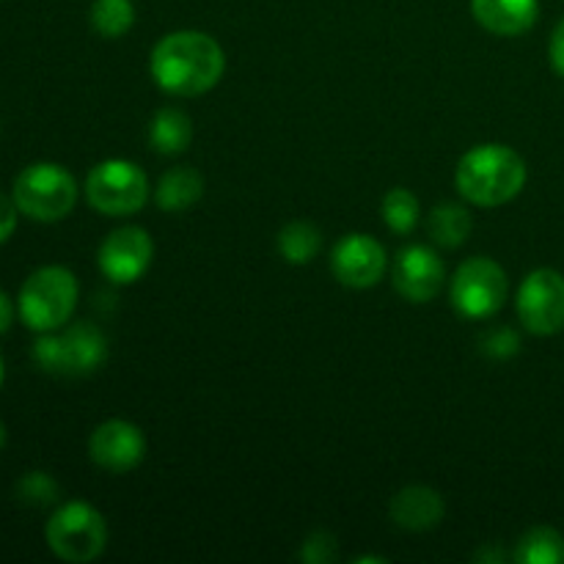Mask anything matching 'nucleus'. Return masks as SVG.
Masks as SVG:
<instances>
[{
	"mask_svg": "<svg viewBox=\"0 0 564 564\" xmlns=\"http://www.w3.org/2000/svg\"><path fill=\"white\" fill-rule=\"evenodd\" d=\"M474 229V218L466 207L460 204H438L433 207L427 218V235L435 246L441 248H457L471 237Z\"/></svg>",
	"mask_w": 564,
	"mask_h": 564,
	"instance_id": "a211bd4d",
	"label": "nucleus"
},
{
	"mask_svg": "<svg viewBox=\"0 0 564 564\" xmlns=\"http://www.w3.org/2000/svg\"><path fill=\"white\" fill-rule=\"evenodd\" d=\"M11 319H14V306H11L9 295L0 290V336L11 328Z\"/></svg>",
	"mask_w": 564,
	"mask_h": 564,
	"instance_id": "cd10ccee",
	"label": "nucleus"
},
{
	"mask_svg": "<svg viewBox=\"0 0 564 564\" xmlns=\"http://www.w3.org/2000/svg\"><path fill=\"white\" fill-rule=\"evenodd\" d=\"M386 268H389L386 248L375 237L361 235V231L341 237L330 253V270H334L336 281L350 290L375 286L386 275Z\"/></svg>",
	"mask_w": 564,
	"mask_h": 564,
	"instance_id": "9b49d317",
	"label": "nucleus"
},
{
	"mask_svg": "<svg viewBox=\"0 0 564 564\" xmlns=\"http://www.w3.org/2000/svg\"><path fill=\"white\" fill-rule=\"evenodd\" d=\"M88 455L102 471L127 474L147 457V435L127 419H108L88 438Z\"/></svg>",
	"mask_w": 564,
	"mask_h": 564,
	"instance_id": "f8f14e48",
	"label": "nucleus"
},
{
	"mask_svg": "<svg viewBox=\"0 0 564 564\" xmlns=\"http://www.w3.org/2000/svg\"><path fill=\"white\" fill-rule=\"evenodd\" d=\"M446 279L444 262L430 246H408L397 253L391 281L394 290L411 303H427L441 292Z\"/></svg>",
	"mask_w": 564,
	"mask_h": 564,
	"instance_id": "ddd939ff",
	"label": "nucleus"
},
{
	"mask_svg": "<svg viewBox=\"0 0 564 564\" xmlns=\"http://www.w3.org/2000/svg\"><path fill=\"white\" fill-rule=\"evenodd\" d=\"M202 196L204 180L191 165H176V169L165 171L163 180L158 182V191H154V202L165 213H185Z\"/></svg>",
	"mask_w": 564,
	"mask_h": 564,
	"instance_id": "dca6fc26",
	"label": "nucleus"
},
{
	"mask_svg": "<svg viewBox=\"0 0 564 564\" xmlns=\"http://www.w3.org/2000/svg\"><path fill=\"white\" fill-rule=\"evenodd\" d=\"M477 560H479V562H505V551H490V549H485V551H479Z\"/></svg>",
	"mask_w": 564,
	"mask_h": 564,
	"instance_id": "c85d7f7f",
	"label": "nucleus"
},
{
	"mask_svg": "<svg viewBox=\"0 0 564 564\" xmlns=\"http://www.w3.org/2000/svg\"><path fill=\"white\" fill-rule=\"evenodd\" d=\"M356 562H386L383 556H361V560H356Z\"/></svg>",
	"mask_w": 564,
	"mask_h": 564,
	"instance_id": "7c9ffc66",
	"label": "nucleus"
},
{
	"mask_svg": "<svg viewBox=\"0 0 564 564\" xmlns=\"http://www.w3.org/2000/svg\"><path fill=\"white\" fill-rule=\"evenodd\" d=\"M518 317L534 336H554L564 328V275L554 268H538L518 286Z\"/></svg>",
	"mask_w": 564,
	"mask_h": 564,
	"instance_id": "1a4fd4ad",
	"label": "nucleus"
},
{
	"mask_svg": "<svg viewBox=\"0 0 564 564\" xmlns=\"http://www.w3.org/2000/svg\"><path fill=\"white\" fill-rule=\"evenodd\" d=\"M17 218H20V207H17V202L6 196V193H0V246L14 235Z\"/></svg>",
	"mask_w": 564,
	"mask_h": 564,
	"instance_id": "a878e982",
	"label": "nucleus"
},
{
	"mask_svg": "<svg viewBox=\"0 0 564 564\" xmlns=\"http://www.w3.org/2000/svg\"><path fill=\"white\" fill-rule=\"evenodd\" d=\"M549 58H551V66L556 69V75L564 77V17L560 20V25L554 28V33H551Z\"/></svg>",
	"mask_w": 564,
	"mask_h": 564,
	"instance_id": "bb28decb",
	"label": "nucleus"
},
{
	"mask_svg": "<svg viewBox=\"0 0 564 564\" xmlns=\"http://www.w3.org/2000/svg\"><path fill=\"white\" fill-rule=\"evenodd\" d=\"M86 198L97 213L121 218L141 213L149 202V180L130 160H102L86 176Z\"/></svg>",
	"mask_w": 564,
	"mask_h": 564,
	"instance_id": "0eeeda50",
	"label": "nucleus"
},
{
	"mask_svg": "<svg viewBox=\"0 0 564 564\" xmlns=\"http://www.w3.org/2000/svg\"><path fill=\"white\" fill-rule=\"evenodd\" d=\"M512 560L518 564H564V534L551 527H534L518 540Z\"/></svg>",
	"mask_w": 564,
	"mask_h": 564,
	"instance_id": "aec40b11",
	"label": "nucleus"
},
{
	"mask_svg": "<svg viewBox=\"0 0 564 564\" xmlns=\"http://www.w3.org/2000/svg\"><path fill=\"white\" fill-rule=\"evenodd\" d=\"M446 516L444 496L427 485H408L391 499V521L405 532H427Z\"/></svg>",
	"mask_w": 564,
	"mask_h": 564,
	"instance_id": "4468645a",
	"label": "nucleus"
},
{
	"mask_svg": "<svg viewBox=\"0 0 564 564\" xmlns=\"http://www.w3.org/2000/svg\"><path fill=\"white\" fill-rule=\"evenodd\" d=\"M77 295H80V286L69 268L44 264L25 279L17 306H20V317L28 328L36 334H47V330H58L69 323L77 306Z\"/></svg>",
	"mask_w": 564,
	"mask_h": 564,
	"instance_id": "7ed1b4c3",
	"label": "nucleus"
},
{
	"mask_svg": "<svg viewBox=\"0 0 564 564\" xmlns=\"http://www.w3.org/2000/svg\"><path fill=\"white\" fill-rule=\"evenodd\" d=\"M149 141L160 154H182L193 141V121L185 110L163 108L149 124Z\"/></svg>",
	"mask_w": 564,
	"mask_h": 564,
	"instance_id": "f3484780",
	"label": "nucleus"
},
{
	"mask_svg": "<svg viewBox=\"0 0 564 564\" xmlns=\"http://www.w3.org/2000/svg\"><path fill=\"white\" fill-rule=\"evenodd\" d=\"M108 358V339L94 323L64 325L39 334L33 341V361L42 372L58 378H83L102 367Z\"/></svg>",
	"mask_w": 564,
	"mask_h": 564,
	"instance_id": "20e7f679",
	"label": "nucleus"
},
{
	"mask_svg": "<svg viewBox=\"0 0 564 564\" xmlns=\"http://www.w3.org/2000/svg\"><path fill=\"white\" fill-rule=\"evenodd\" d=\"M474 20L496 36H521L540 17V0H471Z\"/></svg>",
	"mask_w": 564,
	"mask_h": 564,
	"instance_id": "2eb2a0df",
	"label": "nucleus"
},
{
	"mask_svg": "<svg viewBox=\"0 0 564 564\" xmlns=\"http://www.w3.org/2000/svg\"><path fill=\"white\" fill-rule=\"evenodd\" d=\"M6 380V367H3V358H0V386H3Z\"/></svg>",
	"mask_w": 564,
	"mask_h": 564,
	"instance_id": "2f4dec72",
	"label": "nucleus"
},
{
	"mask_svg": "<svg viewBox=\"0 0 564 564\" xmlns=\"http://www.w3.org/2000/svg\"><path fill=\"white\" fill-rule=\"evenodd\" d=\"M154 259V240L143 226H121L110 231L97 253L99 270L113 284H135Z\"/></svg>",
	"mask_w": 564,
	"mask_h": 564,
	"instance_id": "9d476101",
	"label": "nucleus"
},
{
	"mask_svg": "<svg viewBox=\"0 0 564 564\" xmlns=\"http://www.w3.org/2000/svg\"><path fill=\"white\" fill-rule=\"evenodd\" d=\"M44 538L58 560L86 564L102 556L108 545V523L88 501H66L50 516Z\"/></svg>",
	"mask_w": 564,
	"mask_h": 564,
	"instance_id": "423d86ee",
	"label": "nucleus"
},
{
	"mask_svg": "<svg viewBox=\"0 0 564 564\" xmlns=\"http://www.w3.org/2000/svg\"><path fill=\"white\" fill-rule=\"evenodd\" d=\"M383 220L394 235H411L419 224V198L408 187H391L383 198Z\"/></svg>",
	"mask_w": 564,
	"mask_h": 564,
	"instance_id": "4be33fe9",
	"label": "nucleus"
},
{
	"mask_svg": "<svg viewBox=\"0 0 564 564\" xmlns=\"http://www.w3.org/2000/svg\"><path fill=\"white\" fill-rule=\"evenodd\" d=\"M507 273L496 259L471 257L455 270L449 286V297L455 312L468 319H488L505 308L507 301Z\"/></svg>",
	"mask_w": 564,
	"mask_h": 564,
	"instance_id": "6e6552de",
	"label": "nucleus"
},
{
	"mask_svg": "<svg viewBox=\"0 0 564 564\" xmlns=\"http://www.w3.org/2000/svg\"><path fill=\"white\" fill-rule=\"evenodd\" d=\"M482 350L494 358H510L521 350V336L512 328H496L482 339Z\"/></svg>",
	"mask_w": 564,
	"mask_h": 564,
	"instance_id": "393cba45",
	"label": "nucleus"
},
{
	"mask_svg": "<svg viewBox=\"0 0 564 564\" xmlns=\"http://www.w3.org/2000/svg\"><path fill=\"white\" fill-rule=\"evenodd\" d=\"M17 499L25 507H50L58 501V482L44 471H28L22 474L20 482L14 488Z\"/></svg>",
	"mask_w": 564,
	"mask_h": 564,
	"instance_id": "5701e85b",
	"label": "nucleus"
},
{
	"mask_svg": "<svg viewBox=\"0 0 564 564\" xmlns=\"http://www.w3.org/2000/svg\"><path fill=\"white\" fill-rule=\"evenodd\" d=\"M91 25L105 39L124 36L135 25V6L132 0H94Z\"/></svg>",
	"mask_w": 564,
	"mask_h": 564,
	"instance_id": "412c9836",
	"label": "nucleus"
},
{
	"mask_svg": "<svg viewBox=\"0 0 564 564\" xmlns=\"http://www.w3.org/2000/svg\"><path fill=\"white\" fill-rule=\"evenodd\" d=\"M303 562L308 564H328L336 562V538L328 532H314L303 540V549H301Z\"/></svg>",
	"mask_w": 564,
	"mask_h": 564,
	"instance_id": "b1692460",
	"label": "nucleus"
},
{
	"mask_svg": "<svg viewBox=\"0 0 564 564\" xmlns=\"http://www.w3.org/2000/svg\"><path fill=\"white\" fill-rule=\"evenodd\" d=\"M6 441H9V430H6V424H3V422H0V452H3Z\"/></svg>",
	"mask_w": 564,
	"mask_h": 564,
	"instance_id": "c756f323",
	"label": "nucleus"
},
{
	"mask_svg": "<svg viewBox=\"0 0 564 564\" xmlns=\"http://www.w3.org/2000/svg\"><path fill=\"white\" fill-rule=\"evenodd\" d=\"M11 198L22 215L39 224L64 220L77 204V182L64 165L33 163L22 169L14 180Z\"/></svg>",
	"mask_w": 564,
	"mask_h": 564,
	"instance_id": "39448f33",
	"label": "nucleus"
},
{
	"mask_svg": "<svg viewBox=\"0 0 564 564\" xmlns=\"http://www.w3.org/2000/svg\"><path fill=\"white\" fill-rule=\"evenodd\" d=\"M149 69L163 91L174 97H198L220 83L226 53L209 33L174 31L154 44Z\"/></svg>",
	"mask_w": 564,
	"mask_h": 564,
	"instance_id": "f257e3e1",
	"label": "nucleus"
},
{
	"mask_svg": "<svg viewBox=\"0 0 564 564\" xmlns=\"http://www.w3.org/2000/svg\"><path fill=\"white\" fill-rule=\"evenodd\" d=\"M275 246L290 264H308L323 251V231L312 220H292L279 231Z\"/></svg>",
	"mask_w": 564,
	"mask_h": 564,
	"instance_id": "6ab92c4d",
	"label": "nucleus"
},
{
	"mask_svg": "<svg viewBox=\"0 0 564 564\" xmlns=\"http://www.w3.org/2000/svg\"><path fill=\"white\" fill-rule=\"evenodd\" d=\"M529 169L521 154L505 143H479L468 149L455 171V185L477 207H501L523 191Z\"/></svg>",
	"mask_w": 564,
	"mask_h": 564,
	"instance_id": "f03ea898",
	"label": "nucleus"
}]
</instances>
